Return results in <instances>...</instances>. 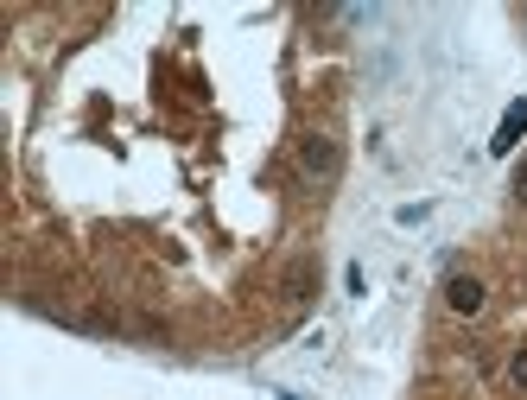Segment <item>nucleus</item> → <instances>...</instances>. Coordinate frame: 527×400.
I'll return each instance as SVG.
<instances>
[{
    "label": "nucleus",
    "instance_id": "f257e3e1",
    "mask_svg": "<svg viewBox=\"0 0 527 400\" xmlns=\"http://www.w3.org/2000/svg\"><path fill=\"white\" fill-rule=\"evenodd\" d=\"M299 172H305V184L331 191V184L343 178V146H337L331 133H305V140H299Z\"/></svg>",
    "mask_w": 527,
    "mask_h": 400
},
{
    "label": "nucleus",
    "instance_id": "20e7f679",
    "mask_svg": "<svg viewBox=\"0 0 527 400\" xmlns=\"http://www.w3.org/2000/svg\"><path fill=\"white\" fill-rule=\"evenodd\" d=\"M509 375H515V388H527V350H515V363H509Z\"/></svg>",
    "mask_w": 527,
    "mask_h": 400
},
{
    "label": "nucleus",
    "instance_id": "7ed1b4c3",
    "mask_svg": "<svg viewBox=\"0 0 527 400\" xmlns=\"http://www.w3.org/2000/svg\"><path fill=\"white\" fill-rule=\"evenodd\" d=\"M522 133H527V96H522V102H509V115H502V128H496V140H490V153L509 159V153L522 146Z\"/></svg>",
    "mask_w": 527,
    "mask_h": 400
},
{
    "label": "nucleus",
    "instance_id": "39448f33",
    "mask_svg": "<svg viewBox=\"0 0 527 400\" xmlns=\"http://www.w3.org/2000/svg\"><path fill=\"white\" fill-rule=\"evenodd\" d=\"M515 197L527 204V159H522V172H515Z\"/></svg>",
    "mask_w": 527,
    "mask_h": 400
},
{
    "label": "nucleus",
    "instance_id": "f03ea898",
    "mask_svg": "<svg viewBox=\"0 0 527 400\" xmlns=\"http://www.w3.org/2000/svg\"><path fill=\"white\" fill-rule=\"evenodd\" d=\"M445 305H451L458 318L483 311V279H477V273H451V279H445Z\"/></svg>",
    "mask_w": 527,
    "mask_h": 400
}]
</instances>
